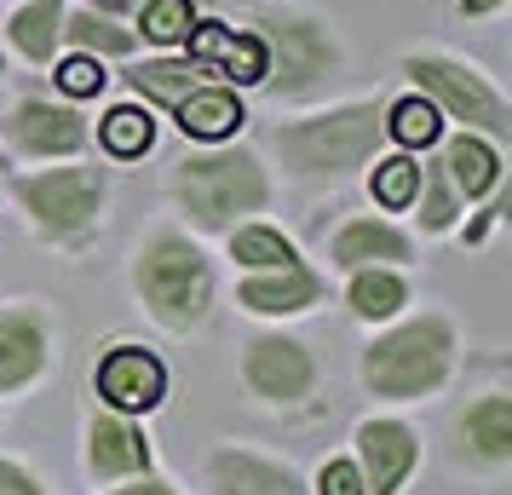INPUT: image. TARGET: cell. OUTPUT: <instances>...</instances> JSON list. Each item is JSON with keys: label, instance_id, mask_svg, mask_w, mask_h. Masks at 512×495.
Returning <instances> with one entry per match:
<instances>
[{"label": "cell", "instance_id": "20", "mask_svg": "<svg viewBox=\"0 0 512 495\" xmlns=\"http://www.w3.org/2000/svg\"><path fill=\"white\" fill-rule=\"evenodd\" d=\"M443 173H449V185L461 190V196H489V190L501 185V156H495L489 139L461 133V139H449V150H443Z\"/></svg>", "mask_w": 512, "mask_h": 495}, {"label": "cell", "instance_id": "1", "mask_svg": "<svg viewBox=\"0 0 512 495\" xmlns=\"http://www.w3.org/2000/svg\"><path fill=\"white\" fill-rule=\"evenodd\" d=\"M380 133H386V116L374 98H363V104H334L323 116L288 121L271 133V144H277L282 167L300 179H346L351 167H363L374 156Z\"/></svg>", "mask_w": 512, "mask_h": 495}, {"label": "cell", "instance_id": "11", "mask_svg": "<svg viewBox=\"0 0 512 495\" xmlns=\"http://www.w3.org/2000/svg\"><path fill=\"white\" fill-rule=\"evenodd\" d=\"M98 392L110 409H156L167 392V369L144 346H116L98 363Z\"/></svg>", "mask_w": 512, "mask_h": 495}, {"label": "cell", "instance_id": "35", "mask_svg": "<svg viewBox=\"0 0 512 495\" xmlns=\"http://www.w3.org/2000/svg\"><path fill=\"white\" fill-rule=\"evenodd\" d=\"M501 0H461V12H472V18H484V12H495Z\"/></svg>", "mask_w": 512, "mask_h": 495}, {"label": "cell", "instance_id": "3", "mask_svg": "<svg viewBox=\"0 0 512 495\" xmlns=\"http://www.w3.org/2000/svg\"><path fill=\"white\" fill-rule=\"evenodd\" d=\"M449 363H455V329L443 323L438 311H426L415 323L380 334L369 352H363V380H369L374 398L409 403V398L438 392L443 375H449Z\"/></svg>", "mask_w": 512, "mask_h": 495}, {"label": "cell", "instance_id": "2", "mask_svg": "<svg viewBox=\"0 0 512 495\" xmlns=\"http://www.w3.org/2000/svg\"><path fill=\"white\" fill-rule=\"evenodd\" d=\"M173 196L190 213V225L225 231L236 225V213H259L271 202V179L254 150H202L173 167Z\"/></svg>", "mask_w": 512, "mask_h": 495}, {"label": "cell", "instance_id": "27", "mask_svg": "<svg viewBox=\"0 0 512 495\" xmlns=\"http://www.w3.org/2000/svg\"><path fill=\"white\" fill-rule=\"evenodd\" d=\"M190 24H196V6H190V0H144L133 35L156 41V47H179L190 35Z\"/></svg>", "mask_w": 512, "mask_h": 495}, {"label": "cell", "instance_id": "21", "mask_svg": "<svg viewBox=\"0 0 512 495\" xmlns=\"http://www.w3.org/2000/svg\"><path fill=\"white\" fill-rule=\"evenodd\" d=\"M6 35H12V47L24 52L29 64H52V47L64 41V0H29V6H18Z\"/></svg>", "mask_w": 512, "mask_h": 495}, {"label": "cell", "instance_id": "7", "mask_svg": "<svg viewBox=\"0 0 512 495\" xmlns=\"http://www.w3.org/2000/svg\"><path fill=\"white\" fill-rule=\"evenodd\" d=\"M18 202L35 219V231L52 242H75L98 225L104 208V179L93 167H47V173H29L18 179Z\"/></svg>", "mask_w": 512, "mask_h": 495}, {"label": "cell", "instance_id": "28", "mask_svg": "<svg viewBox=\"0 0 512 495\" xmlns=\"http://www.w3.org/2000/svg\"><path fill=\"white\" fill-rule=\"evenodd\" d=\"M455 196H461V190L449 185L443 162H432L426 173H420V190H415L420 225H426V231H449V225H455V213H461V202H455Z\"/></svg>", "mask_w": 512, "mask_h": 495}, {"label": "cell", "instance_id": "17", "mask_svg": "<svg viewBox=\"0 0 512 495\" xmlns=\"http://www.w3.org/2000/svg\"><path fill=\"white\" fill-rule=\"evenodd\" d=\"M173 116H179V133L185 139H231L236 127H242V98L231 93V87H196V93H185L179 104H173Z\"/></svg>", "mask_w": 512, "mask_h": 495}, {"label": "cell", "instance_id": "6", "mask_svg": "<svg viewBox=\"0 0 512 495\" xmlns=\"http://www.w3.org/2000/svg\"><path fill=\"white\" fill-rule=\"evenodd\" d=\"M403 75L438 104V116L461 121V133H489V139H507L512 133L507 98L495 93L472 64H461V58H438V52H426V58H403Z\"/></svg>", "mask_w": 512, "mask_h": 495}, {"label": "cell", "instance_id": "31", "mask_svg": "<svg viewBox=\"0 0 512 495\" xmlns=\"http://www.w3.org/2000/svg\"><path fill=\"white\" fill-rule=\"evenodd\" d=\"M317 495H363V472L351 467V461H328L317 472Z\"/></svg>", "mask_w": 512, "mask_h": 495}, {"label": "cell", "instance_id": "22", "mask_svg": "<svg viewBox=\"0 0 512 495\" xmlns=\"http://www.w3.org/2000/svg\"><path fill=\"white\" fill-rule=\"evenodd\" d=\"M403 300H409V288H403V277H397L392 265H363V271H351V311H357V317H369V323L397 317Z\"/></svg>", "mask_w": 512, "mask_h": 495}, {"label": "cell", "instance_id": "33", "mask_svg": "<svg viewBox=\"0 0 512 495\" xmlns=\"http://www.w3.org/2000/svg\"><path fill=\"white\" fill-rule=\"evenodd\" d=\"M144 0H93V12H104V18H116V12H139Z\"/></svg>", "mask_w": 512, "mask_h": 495}, {"label": "cell", "instance_id": "14", "mask_svg": "<svg viewBox=\"0 0 512 495\" xmlns=\"http://www.w3.org/2000/svg\"><path fill=\"white\" fill-rule=\"evenodd\" d=\"M208 478L219 495H305L300 478L271 461V455H254V449H219L208 461Z\"/></svg>", "mask_w": 512, "mask_h": 495}, {"label": "cell", "instance_id": "36", "mask_svg": "<svg viewBox=\"0 0 512 495\" xmlns=\"http://www.w3.org/2000/svg\"><path fill=\"white\" fill-rule=\"evenodd\" d=\"M0 70H6V58H0Z\"/></svg>", "mask_w": 512, "mask_h": 495}, {"label": "cell", "instance_id": "15", "mask_svg": "<svg viewBox=\"0 0 512 495\" xmlns=\"http://www.w3.org/2000/svg\"><path fill=\"white\" fill-rule=\"evenodd\" d=\"M334 265H346V271H363V265H397L409 260L415 248H409V236L386 225V219H346L340 231H334Z\"/></svg>", "mask_w": 512, "mask_h": 495}, {"label": "cell", "instance_id": "32", "mask_svg": "<svg viewBox=\"0 0 512 495\" xmlns=\"http://www.w3.org/2000/svg\"><path fill=\"white\" fill-rule=\"evenodd\" d=\"M0 495H41V484L18 461H0Z\"/></svg>", "mask_w": 512, "mask_h": 495}, {"label": "cell", "instance_id": "26", "mask_svg": "<svg viewBox=\"0 0 512 495\" xmlns=\"http://www.w3.org/2000/svg\"><path fill=\"white\" fill-rule=\"evenodd\" d=\"M231 260L248 265V271H271V265H288V260H300V254L271 225H242V231H231Z\"/></svg>", "mask_w": 512, "mask_h": 495}, {"label": "cell", "instance_id": "24", "mask_svg": "<svg viewBox=\"0 0 512 495\" xmlns=\"http://www.w3.org/2000/svg\"><path fill=\"white\" fill-rule=\"evenodd\" d=\"M386 133H392L403 150H426V144H438V133H443V116H438V104L426 93H415V98H397L392 110H386Z\"/></svg>", "mask_w": 512, "mask_h": 495}, {"label": "cell", "instance_id": "29", "mask_svg": "<svg viewBox=\"0 0 512 495\" xmlns=\"http://www.w3.org/2000/svg\"><path fill=\"white\" fill-rule=\"evenodd\" d=\"M369 190H374L380 208H409L415 190H420V162H409V156H386V162H374Z\"/></svg>", "mask_w": 512, "mask_h": 495}, {"label": "cell", "instance_id": "18", "mask_svg": "<svg viewBox=\"0 0 512 495\" xmlns=\"http://www.w3.org/2000/svg\"><path fill=\"white\" fill-rule=\"evenodd\" d=\"M461 444H466V455H472V461H484V467L512 461V403L501 398V392L478 398L461 415Z\"/></svg>", "mask_w": 512, "mask_h": 495}, {"label": "cell", "instance_id": "4", "mask_svg": "<svg viewBox=\"0 0 512 495\" xmlns=\"http://www.w3.org/2000/svg\"><path fill=\"white\" fill-rule=\"evenodd\" d=\"M259 47H265V75H259V87L271 98H305L311 87H323L328 75L340 70V41H334V29L323 18H311V12H294V6H282V12H265L254 24Z\"/></svg>", "mask_w": 512, "mask_h": 495}, {"label": "cell", "instance_id": "30", "mask_svg": "<svg viewBox=\"0 0 512 495\" xmlns=\"http://www.w3.org/2000/svg\"><path fill=\"white\" fill-rule=\"evenodd\" d=\"M104 81H110V75H104V64H98L93 52H75V58H64V64H58V87H64L70 98L104 93Z\"/></svg>", "mask_w": 512, "mask_h": 495}, {"label": "cell", "instance_id": "19", "mask_svg": "<svg viewBox=\"0 0 512 495\" xmlns=\"http://www.w3.org/2000/svg\"><path fill=\"white\" fill-rule=\"evenodd\" d=\"M208 64H196V58H150V64H133L127 70V87L139 98H150V104H179L185 93H196L202 81H208Z\"/></svg>", "mask_w": 512, "mask_h": 495}, {"label": "cell", "instance_id": "34", "mask_svg": "<svg viewBox=\"0 0 512 495\" xmlns=\"http://www.w3.org/2000/svg\"><path fill=\"white\" fill-rule=\"evenodd\" d=\"M116 495H173V490H167V484H150V478H144V484H133V490H116Z\"/></svg>", "mask_w": 512, "mask_h": 495}, {"label": "cell", "instance_id": "25", "mask_svg": "<svg viewBox=\"0 0 512 495\" xmlns=\"http://www.w3.org/2000/svg\"><path fill=\"white\" fill-rule=\"evenodd\" d=\"M98 144L110 156H121V162H133V156H144L156 144V121L144 116L139 104H121V110H110V116L98 121Z\"/></svg>", "mask_w": 512, "mask_h": 495}, {"label": "cell", "instance_id": "10", "mask_svg": "<svg viewBox=\"0 0 512 495\" xmlns=\"http://www.w3.org/2000/svg\"><path fill=\"white\" fill-rule=\"evenodd\" d=\"M357 455H363V490L369 495H397L403 478L415 472L420 444L409 426L397 421H363L357 426Z\"/></svg>", "mask_w": 512, "mask_h": 495}, {"label": "cell", "instance_id": "13", "mask_svg": "<svg viewBox=\"0 0 512 495\" xmlns=\"http://www.w3.org/2000/svg\"><path fill=\"white\" fill-rule=\"evenodd\" d=\"M236 300L248 311H259V317H294V311L323 300V277L311 265L288 260V265H271V271H254L248 283L236 288Z\"/></svg>", "mask_w": 512, "mask_h": 495}, {"label": "cell", "instance_id": "9", "mask_svg": "<svg viewBox=\"0 0 512 495\" xmlns=\"http://www.w3.org/2000/svg\"><path fill=\"white\" fill-rule=\"evenodd\" d=\"M6 139L18 144L24 156H75L87 144V121L70 104H52V98H24L12 116H6Z\"/></svg>", "mask_w": 512, "mask_h": 495}, {"label": "cell", "instance_id": "8", "mask_svg": "<svg viewBox=\"0 0 512 495\" xmlns=\"http://www.w3.org/2000/svg\"><path fill=\"white\" fill-rule=\"evenodd\" d=\"M242 380L265 403H300L317 386V363H311V352H305L300 340L259 334V340H248V352H242Z\"/></svg>", "mask_w": 512, "mask_h": 495}, {"label": "cell", "instance_id": "16", "mask_svg": "<svg viewBox=\"0 0 512 495\" xmlns=\"http://www.w3.org/2000/svg\"><path fill=\"white\" fill-rule=\"evenodd\" d=\"M87 467L98 478H121V472H144L150 467V444L139 426H127L121 415H93L87 426Z\"/></svg>", "mask_w": 512, "mask_h": 495}, {"label": "cell", "instance_id": "23", "mask_svg": "<svg viewBox=\"0 0 512 495\" xmlns=\"http://www.w3.org/2000/svg\"><path fill=\"white\" fill-rule=\"evenodd\" d=\"M64 35H70L81 52H98V58H121V52H133L139 47V35L133 29H121V24H110L104 12H64Z\"/></svg>", "mask_w": 512, "mask_h": 495}, {"label": "cell", "instance_id": "12", "mask_svg": "<svg viewBox=\"0 0 512 495\" xmlns=\"http://www.w3.org/2000/svg\"><path fill=\"white\" fill-rule=\"evenodd\" d=\"M47 317L35 306H18V311H0V392H18L29 380L47 369Z\"/></svg>", "mask_w": 512, "mask_h": 495}, {"label": "cell", "instance_id": "5", "mask_svg": "<svg viewBox=\"0 0 512 495\" xmlns=\"http://www.w3.org/2000/svg\"><path fill=\"white\" fill-rule=\"evenodd\" d=\"M133 283H139L144 306L156 311V323H167V329H196L213 306L208 260L196 254V242H185V236H173V231L139 248Z\"/></svg>", "mask_w": 512, "mask_h": 495}]
</instances>
